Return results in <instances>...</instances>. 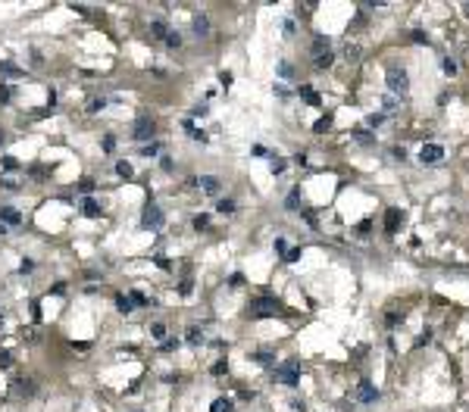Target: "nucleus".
Instances as JSON below:
<instances>
[{"instance_id": "nucleus-1", "label": "nucleus", "mask_w": 469, "mask_h": 412, "mask_svg": "<svg viewBox=\"0 0 469 412\" xmlns=\"http://www.w3.org/2000/svg\"><path fill=\"white\" fill-rule=\"evenodd\" d=\"M279 312H282V303H279V300H269V297L254 300L250 309H247L250 319H269V315H279Z\"/></svg>"}, {"instance_id": "nucleus-2", "label": "nucleus", "mask_w": 469, "mask_h": 412, "mask_svg": "<svg viewBox=\"0 0 469 412\" xmlns=\"http://www.w3.org/2000/svg\"><path fill=\"white\" fill-rule=\"evenodd\" d=\"M276 381H279V384H288V387H294V384L300 381V362H297V359H288V362H282V365L276 368Z\"/></svg>"}, {"instance_id": "nucleus-3", "label": "nucleus", "mask_w": 469, "mask_h": 412, "mask_svg": "<svg viewBox=\"0 0 469 412\" xmlns=\"http://www.w3.org/2000/svg\"><path fill=\"white\" fill-rule=\"evenodd\" d=\"M163 222H166L163 210H160L156 203H147V206H144V216H141V225H144V228H163Z\"/></svg>"}, {"instance_id": "nucleus-4", "label": "nucleus", "mask_w": 469, "mask_h": 412, "mask_svg": "<svg viewBox=\"0 0 469 412\" xmlns=\"http://www.w3.org/2000/svg\"><path fill=\"white\" fill-rule=\"evenodd\" d=\"M388 88L394 94H407L410 91V78L404 69H388Z\"/></svg>"}, {"instance_id": "nucleus-5", "label": "nucleus", "mask_w": 469, "mask_h": 412, "mask_svg": "<svg viewBox=\"0 0 469 412\" xmlns=\"http://www.w3.org/2000/svg\"><path fill=\"white\" fill-rule=\"evenodd\" d=\"M419 159L425 162V166H432V162H441V159H444V147H441V144H422Z\"/></svg>"}, {"instance_id": "nucleus-6", "label": "nucleus", "mask_w": 469, "mask_h": 412, "mask_svg": "<svg viewBox=\"0 0 469 412\" xmlns=\"http://www.w3.org/2000/svg\"><path fill=\"white\" fill-rule=\"evenodd\" d=\"M153 132H156V128H153V122H150V119H138L132 135H135L138 141H147V138H153Z\"/></svg>"}, {"instance_id": "nucleus-7", "label": "nucleus", "mask_w": 469, "mask_h": 412, "mask_svg": "<svg viewBox=\"0 0 469 412\" xmlns=\"http://www.w3.org/2000/svg\"><path fill=\"white\" fill-rule=\"evenodd\" d=\"M357 397H360V403H375V400H378V390L363 378V381L357 384Z\"/></svg>"}, {"instance_id": "nucleus-8", "label": "nucleus", "mask_w": 469, "mask_h": 412, "mask_svg": "<svg viewBox=\"0 0 469 412\" xmlns=\"http://www.w3.org/2000/svg\"><path fill=\"white\" fill-rule=\"evenodd\" d=\"M398 228H401V210H394V206H391V210L385 213V231L394 234Z\"/></svg>"}, {"instance_id": "nucleus-9", "label": "nucleus", "mask_w": 469, "mask_h": 412, "mask_svg": "<svg viewBox=\"0 0 469 412\" xmlns=\"http://www.w3.org/2000/svg\"><path fill=\"white\" fill-rule=\"evenodd\" d=\"M197 184H201L204 194H219V188H222L216 175H204V178H197Z\"/></svg>"}, {"instance_id": "nucleus-10", "label": "nucleus", "mask_w": 469, "mask_h": 412, "mask_svg": "<svg viewBox=\"0 0 469 412\" xmlns=\"http://www.w3.org/2000/svg\"><path fill=\"white\" fill-rule=\"evenodd\" d=\"M0 222H7V225H19V222H22V216L13 210V206H4V210H0Z\"/></svg>"}, {"instance_id": "nucleus-11", "label": "nucleus", "mask_w": 469, "mask_h": 412, "mask_svg": "<svg viewBox=\"0 0 469 412\" xmlns=\"http://www.w3.org/2000/svg\"><path fill=\"white\" fill-rule=\"evenodd\" d=\"M194 34H201V38L210 34V19H207V16H197V19H194Z\"/></svg>"}, {"instance_id": "nucleus-12", "label": "nucleus", "mask_w": 469, "mask_h": 412, "mask_svg": "<svg viewBox=\"0 0 469 412\" xmlns=\"http://www.w3.org/2000/svg\"><path fill=\"white\" fill-rule=\"evenodd\" d=\"M313 53H316V57L329 53V38H322V34H316V38H313Z\"/></svg>"}, {"instance_id": "nucleus-13", "label": "nucleus", "mask_w": 469, "mask_h": 412, "mask_svg": "<svg viewBox=\"0 0 469 412\" xmlns=\"http://www.w3.org/2000/svg\"><path fill=\"white\" fill-rule=\"evenodd\" d=\"M82 210H85V216H88V219H97V216H100V203H97V200H85Z\"/></svg>"}, {"instance_id": "nucleus-14", "label": "nucleus", "mask_w": 469, "mask_h": 412, "mask_svg": "<svg viewBox=\"0 0 469 412\" xmlns=\"http://www.w3.org/2000/svg\"><path fill=\"white\" fill-rule=\"evenodd\" d=\"M210 412H234V403L231 400H225V397H219L216 403H213V409Z\"/></svg>"}, {"instance_id": "nucleus-15", "label": "nucleus", "mask_w": 469, "mask_h": 412, "mask_svg": "<svg viewBox=\"0 0 469 412\" xmlns=\"http://www.w3.org/2000/svg\"><path fill=\"white\" fill-rule=\"evenodd\" d=\"M150 34H153V38H166V34H169L166 22H160V19H156V22H150Z\"/></svg>"}, {"instance_id": "nucleus-16", "label": "nucleus", "mask_w": 469, "mask_h": 412, "mask_svg": "<svg viewBox=\"0 0 469 412\" xmlns=\"http://www.w3.org/2000/svg\"><path fill=\"white\" fill-rule=\"evenodd\" d=\"M116 309H119V312H132V309H135V303H132L125 294H119V297H116Z\"/></svg>"}, {"instance_id": "nucleus-17", "label": "nucleus", "mask_w": 469, "mask_h": 412, "mask_svg": "<svg viewBox=\"0 0 469 412\" xmlns=\"http://www.w3.org/2000/svg\"><path fill=\"white\" fill-rule=\"evenodd\" d=\"M116 172H119L122 178H132V175H135V169H132V162H125V159H119V162H116Z\"/></svg>"}, {"instance_id": "nucleus-18", "label": "nucleus", "mask_w": 469, "mask_h": 412, "mask_svg": "<svg viewBox=\"0 0 469 412\" xmlns=\"http://www.w3.org/2000/svg\"><path fill=\"white\" fill-rule=\"evenodd\" d=\"M329 128H332V116H322L316 125H313V132H316V135H326Z\"/></svg>"}, {"instance_id": "nucleus-19", "label": "nucleus", "mask_w": 469, "mask_h": 412, "mask_svg": "<svg viewBox=\"0 0 469 412\" xmlns=\"http://www.w3.org/2000/svg\"><path fill=\"white\" fill-rule=\"evenodd\" d=\"M300 97H306V100H310L313 106H316V103H319V94H316V91H313L310 85H300Z\"/></svg>"}, {"instance_id": "nucleus-20", "label": "nucleus", "mask_w": 469, "mask_h": 412, "mask_svg": "<svg viewBox=\"0 0 469 412\" xmlns=\"http://www.w3.org/2000/svg\"><path fill=\"white\" fill-rule=\"evenodd\" d=\"M150 334H153L156 341H166V325H163V322H156V325H150Z\"/></svg>"}, {"instance_id": "nucleus-21", "label": "nucleus", "mask_w": 469, "mask_h": 412, "mask_svg": "<svg viewBox=\"0 0 469 412\" xmlns=\"http://www.w3.org/2000/svg\"><path fill=\"white\" fill-rule=\"evenodd\" d=\"M163 41H166V44H169L172 50H175V47H182V34H178V31H169V34H166Z\"/></svg>"}, {"instance_id": "nucleus-22", "label": "nucleus", "mask_w": 469, "mask_h": 412, "mask_svg": "<svg viewBox=\"0 0 469 412\" xmlns=\"http://www.w3.org/2000/svg\"><path fill=\"white\" fill-rule=\"evenodd\" d=\"M285 206H288V210H297V206H300V191H297V188L288 194V203H285Z\"/></svg>"}, {"instance_id": "nucleus-23", "label": "nucleus", "mask_w": 469, "mask_h": 412, "mask_svg": "<svg viewBox=\"0 0 469 412\" xmlns=\"http://www.w3.org/2000/svg\"><path fill=\"white\" fill-rule=\"evenodd\" d=\"M129 300H132V303H138V306H150V300H147L141 291H132V294H129Z\"/></svg>"}, {"instance_id": "nucleus-24", "label": "nucleus", "mask_w": 469, "mask_h": 412, "mask_svg": "<svg viewBox=\"0 0 469 412\" xmlns=\"http://www.w3.org/2000/svg\"><path fill=\"white\" fill-rule=\"evenodd\" d=\"M216 210H219V213H234V200H219Z\"/></svg>"}, {"instance_id": "nucleus-25", "label": "nucleus", "mask_w": 469, "mask_h": 412, "mask_svg": "<svg viewBox=\"0 0 469 412\" xmlns=\"http://www.w3.org/2000/svg\"><path fill=\"white\" fill-rule=\"evenodd\" d=\"M332 60H335L332 53H322V57H316V69H329V66H332Z\"/></svg>"}, {"instance_id": "nucleus-26", "label": "nucleus", "mask_w": 469, "mask_h": 412, "mask_svg": "<svg viewBox=\"0 0 469 412\" xmlns=\"http://www.w3.org/2000/svg\"><path fill=\"white\" fill-rule=\"evenodd\" d=\"M410 41H413V44H428V34H425V31H419V28H416V31H413V34H410Z\"/></svg>"}, {"instance_id": "nucleus-27", "label": "nucleus", "mask_w": 469, "mask_h": 412, "mask_svg": "<svg viewBox=\"0 0 469 412\" xmlns=\"http://www.w3.org/2000/svg\"><path fill=\"white\" fill-rule=\"evenodd\" d=\"M354 138H357L360 144H372V135H369V132H363V128H357V132H354Z\"/></svg>"}, {"instance_id": "nucleus-28", "label": "nucleus", "mask_w": 469, "mask_h": 412, "mask_svg": "<svg viewBox=\"0 0 469 412\" xmlns=\"http://www.w3.org/2000/svg\"><path fill=\"white\" fill-rule=\"evenodd\" d=\"M366 122H369V128H378L382 122H385V116H382V113H372V116H369Z\"/></svg>"}, {"instance_id": "nucleus-29", "label": "nucleus", "mask_w": 469, "mask_h": 412, "mask_svg": "<svg viewBox=\"0 0 469 412\" xmlns=\"http://www.w3.org/2000/svg\"><path fill=\"white\" fill-rule=\"evenodd\" d=\"M207 225H210V216H204V213H201L197 219H194V228H197V231H204Z\"/></svg>"}, {"instance_id": "nucleus-30", "label": "nucleus", "mask_w": 469, "mask_h": 412, "mask_svg": "<svg viewBox=\"0 0 469 412\" xmlns=\"http://www.w3.org/2000/svg\"><path fill=\"white\" fill-rule=\"evenodd\" d=\"M279 75H282V78H291V75H294L291 63H279Z\"/></svg>"}, {"instance_id": "nucleus-31", "label": "nucleus", "mask_w": 469, "mask_h": 412, "mask_svg": "<svg viewBox=\"0 0 469 412\" xmlns=\"http://www.w3.org/2000/svg\"><path fill=\"white\" fill-rule=\"evenodd\" d=\"M0 72H4V75H19V69L13 63H0Z\"/></svg>"}, {"instance_id": "nucleus-32", "label": "nucleus", "mask_w": 469, "mask_h": 412, "mask_svg": "<svg viewBox=\"0 0 469 412\" xmlns=\"http://www.w3.org/2000/svg\"><path fill=\"white\" fill-rule=\"evenodd\" d=\"M188 341H191V344H201V341H204V334L197 331V328H191V331H188Z\"/></svg>"}, {"instance_id": "nucleus-33", "label": "nucleus", "mask_w": 469, "mask_h": 412, "mask_svg": "<svg viewBox=\"0 0 469 412\" xmlns=\"http://www.w3.org/2000/svg\"><path fill=\"white\" fill-rule=\"evenodd\" d=\"M103 106H106V100H103V97H94L88 109H91V113H97V109H103Z\"/></svg>"}, {"instance_id": "nucleus-34", "label": "nucleus", "mask_w": 469, "mask_h": 412, "mask_svg": "<svg viewBox=\"0 0 469 412\" xmlns=\"http://www.w3.org/2000/svg\"><path fill=\"white\" fill-rule=\"evenodd\" d=\"M141 153H144V156H156V153H160V144H147Z\"/></svg>"}, {"instance_id": "nucleus-35", "label": "nucleus", "mask_w": 469, "mask_h": 412, "mask_svg": "<svg viewBox=\"0 0 469 412\" xmlns=\"http://www.w3.org/2000/svg\"><path fill=\"white\" fill-rule=\"evenodd\" d=\"M78 191H82V194H91V191H94V181H91V178H85L82 184H78Z\"/></svg>"}, {"instance_id": "nucleus-36", "label": "nucleus", "mask_w": 469, "mask_h": 412, "mask_svg": "<svg viewBox=\"0 0 469 412\" xmlns=\"http://www.w3.org/2000/svg\"><path fill=\"white\" fill-rule=\"evenodd\" d=\"M285 259H288V263H297V259H300V247H294V250H288V253H285Z\"/></svg>"}, {"instance_id": "nucleus-37", "label": "nucleus", "mask_w": 469, "mask_h": 412, "mask_svg": "<svg viewBox=\"0 0 469 412\" xmlns=\"http://www.w3.org/2000/svg\"><path fill=\"white\" fill-rule=\"evenodd\" d=\"M257 362H263V365H269V362H272V353H266V350H260V353H257Z\"/></svg>"}, {"instance_id": "nucleus-38", "label": "nucleus", "mask_w": 469, "mask_h": 412, "mask_svg": "<svg viewBox=\"0 0 469 412\" xmlns=\"http://www.w3.org/2000/svg\"><path fill=\"white\" fill-rule=\"evenodd\" d=\"M10 362H13V356H10V353H7V350H0V368H7V365H10Z\"/></svg>"}, {"instance_id": "nucleus-39", "label": "nucleus", "mask_w": 469, "mask_h": 412, "mask_svg": "<svg viewBox=\"0 0 469 412\" xmlns=\"http://www.w3.org/2000/svg\"><path fill=\"white\" fill-rule=\"evenodd\" d=\"M441 66H444V72H447V75H454V72H457V63H454V60H444Z\"/></svg>"}, {"instance_id": "nucleus-40", "label": "nucleus", "mask_w": 469, "mask_h": 412, "mask_svg": "<svg viewBox=\"0 0 469 412\" xmlns=\"http://www.w3.org/2000/svg\"><path fill=\"white\" fill-rule=\"evenodd\" d=\"M191 287H194V284H191V278H185V281L178 284V291H182V294H191Z\"/></svg>"}, {"instance_id": "nucleus-41", "label": "nucleus", "mask_w": 469, "mask_h": 412, "mask_svg": "<svg viewBox=\"0 0 469 412\" xmlns=\"http://www.w3.org/2000/svg\"><path fill=\"white\" fill-rule=\"evenodd\" d=\"M219 81H222V88L231 85V72H219Z\"/></svg>"}, {"instance_id": "nucleus-42", "label": "nucleus", "mask_w": 469, "mask_h": 412, "mask_svg": "<svg viewBox=\"0 0 469 412\" xmlns=\"http://www.w3.org/2000/svg\"><path fill=\"white\" fill-rule=\"evenodd\" d=\"M282 169H285V159L276 156V159H272V172H282Z\"/></svg>"}, {"instance_id": "nucleus-43", "label": "nucleus", "mask_w": 469, "mask_h": 412, "mask_svg": "<svg viewBox=\"0 0 469 412\" xmlns=\"http://www.w3.org/2000/svg\"><path fill=\"white\" fill-rule=\"evenodd\" d=\"M391 153H394V159H407V150H404V147H394Z\"/></svg>"}, {"instance_id": "nucleus-44", "label": "nucleus", "mask_w": 469, "mask_h": 412, "mask_svg": "<svg viewBox=\"0 0 469 412\" xmlns=\"http://www.w3.org/2000/svg\"><path fill=\"white\" fill-rule=\"evenodd\" d=\"M231 284H234V287L244 284V275H241V272H234V275H231Z\"/></svg>"}, {"instance_id": "nucleus-45", "label": "nucleus", "mask_w": 469, "mask_h": 412, "mask_svg": "<svg viewBox=\"0 0 469 412\" xmlns=\"http://www.w3.org/2000/svg\"><path fill=\"white\" fill-rule=\"evenodd\" d=\"M276 250H279V253H288V244H285V240H282V237H279V240H276Z\"/></svg>"}, {"instance_id": "nucleus-46", "label": "nucleus", "mask_w": 469, "mask_h": 412, "mask_svg": "<svg viewBox=\"0 0 469 412\" xmlns=\"http://www.w3.org/2000/svg\"><path fill=\"white\" fill-rule=\"evenodd\" d=\"M285 34H294V19H285Z\"/></svg>"}, {"instance_id": "nucleus-47", "label": "nucleus", "mask_w": 469, "mask_h": 412, "mask_svg": "<svg viewBox=\"0 0 469 412\" xmlns=\"http://www.w3.org/2000/svg\"><path fill=\"white\" fill-rule=\"evenodd\" d=\"M10 100V88H0V103H7Z\"/></svg>"}, {"instance_id": "nucleus-48", "label": "nucleus", "mask_w": 469, "mask_h": 412, "mask_svg": "<svg viewBox=\"0 0 469 412\" xmlns=\"http://www.w3.org/2000/svg\"><path fill=\"white\" fill-rule=\"evenodd\" d=\"M0 234H7V225H4V222H0Z\"/></svg>"}, {"instance_id": "nucleus-49", "label": "nucleus", "mask_w": 469, "mask_h": 412, "mask_svg": "<svg viewBox=\"0 0 469 412\" xmlns=\"http://www.w3.org/2000/svg\"><path fill=\"white\" fill-rule=\"evenodd\" d=\"M463 13H466V16H469V4H463Z\"/></svg>"}]
</instances>
